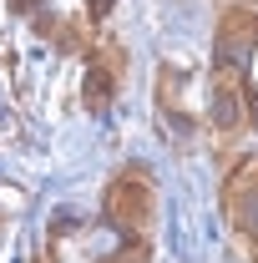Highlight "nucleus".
<instances>
[{
  "label": "nucleus",
  "mask_w": 258,
  "mask_h": 263,
  "mask_svg": "<svg viewBox=\"0 0 258 263\" xmlns=\"http://www.w3.org/2000/svg\"><path fill=\"white\" fill-rule=\"evenodd\" d=\"M208 101H213V127H218V137H238V132L248 127V86H243V76L233 71L228 61H218V71H213V91H208Z\"/></svg>",
  "instance_id": "7ed1b4c3"
},
{
  "label": "nucleus",
  "mask_w": 258,
  "mask_h": 263,
  "mask_svg": "<svg viewBox=\"0 0 258 263\" xmlns=\"http://www.w3.org/2000/svg\"><path fill=\"white\" fill-rule=\"evenodd\" d=\"M122 51L117 46H97V61H91V71H86V106L91 111H101L106 101L117 97V81H122Z\"/></svg>",
  "instance_id": "20e7f679"
},
{
  "label": "nucleus",
  "mask_w": 258,
  "mask_h": 263,
  "mask_svg": "<svg viewBox=\"0 0 258 263\" xmlns=\"http://www.w3.org/2000/svg\"><path fill=\"white\" fill-rule=\"evenodd\" d=\"M152 218H157V187H152V177L142 167H122L106 182V223L122 228L137 243L142 233L152 228Z\"/></svg>",
  "instance_id": "f257e3e1"
},
{
  "label": "nucleus",
  "mask_w": 258,
  "mask_h": 263,
  "mask_svg": "<svg viewBox=\"0 0 258 263\" xmlns=\"http://www.w3.org/2000/svg\"><path fill=\"white\" fill-rule=\"evenodd\" d=\"M41 263H56V253H46V258H41Z\"/></svg>",
  "instance_id": "0eeeda50"
},
{
  "label": "nucleus",
  "mask_w": 258,
  "mask_h": 263,
  "mask_svg": "<svg viewBox=\"0 0 258 263\" xmlns=\"http://www.w3.org/2000/svg\"><path fill=\"white\" fill-rule=\"evenodd\" d=\"M258 41V10L253 5H228L223 21H218V51L233 56V51H248Z\"/></svg>",
  "instance_id": "39448f33"
},
{
  "label": "nucleus",
  "mask_w": 258,
  "mask_h": 263,
  "mask_svg": "<svg viewBox=\"0 0 258 263\" xmlns=\"http://www.w3.org/2000/svg\"><path fill=\"white\" fill-rule=\"evenodd\" d=\"M223 208H228V228L243 243V253L258 263V157L238 162L223 182Z\"/></svg>",
  "instance_id": "f03ea898"
},
{
  "label": "nucleus",
  "mask_w": 258,
  "mask_h": 263,
  "mask_svg": "<svg viewBox=\"0 0 258 263\" xmlns=\"http://www.w3.org/2000/svg\"><path fill=\"white\" fill-rule=\"evenodd\" d=\"M106 5H112V0H91V10H97V15H101V10H106Z\"/></svg>",
  "instance_id": "423d86ee"
},
{
  "label": "nucleus",
  "mask_w": 258,
  "mask_h": 263,
  "mask_svg": "<svg viewBox=\"0 0 258 263\" xmlns=\"http://www.w3.org/2000/svg\"><path fill=\"white\" fill-rule=\"evenodd\" d=\"M15 5H21V10H26V0H15Z\"/></svg>",
  "instance_id": "6e6552de"
}]
</instances>
